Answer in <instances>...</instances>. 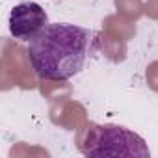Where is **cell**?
I'll return each instance as SVG.
<instances>
[{"label":"cell","instance_id":"cell-1","mask_svg":"<svg viewBox=\"0 0 158 158\" xmlns=\"http://www.w3.org/2000/svg\"><path fill=\"white\" fill-rule=\"evenodd\" d=\"M91 32L65 23L47 24L30 39L28 54L43 80H67L80 73L86 63Z\"/></svg>","mask_w":158,"mask_h":158},{"label":"cell","instance_id":"cell-2","mask_svg":"<svg viewBox=\"0 0 158 158\" xmlns=\"http://www.w3.org/2000/svg\"><path fill=\"white\" fill-rule=\"evenodd\" d=\"M76 149L89 158L104 156H149V147L141 136L119 127V125H99L86 121L78 130H74Z\"/></svg>","mask_w":158,"mask_h":158},{"label":"cell","instance_id":"cell-3","mask_svg":"<svg viewBox=\"0 0 158 158\" xmlns=\"http://www.w3.org/2000/svg\"><path fill=\"white\" fill-rule=\"evenodd\" d=\"M2 88L10 89V86H17L21 89H34L39 88L37 73L32 65L28 48L13 43L11 39H4L2 50Z\"/></svg>","mask_w":158,"mask_h":158},{"label":"cell","instance_id":"cell-4","mask_svg":"<svg viewBox=\"0 0 158 158\" xmlns=\"http://www.w3.org/2000/svg\"><path fill=\"white\" fill-rule=\"evenodd\" d=\"M47 11L37 2H23L11 10L10 32L15 39L30 41L47 26Z\"/></svg>","mask_w":158,"mask_h":158},{"label":"cell","instance_id":"cell-5","mask_svg":"<svg viewBox=\"0 0 158 158\" xmlns=\"http://www.w3.org/2000/svg\"><path fill=\"white\" fill-rule=\"evenodd\" d=\"M48 115L56 127H61L65 130H78L88 121L86 108L78 101H73L71 97L50 102V114Z\"/></svg>","mask_w":158,"mask_h":158},{"label":"cell","instance_id":"cell-6","mask_svg":"<svg viewBox=\"0 0 158 158\" xmlns=\"http://www.w3.org/2000/svg\"><path fill=\"white\" fill-rule=\"evenodd\" d=\"M97 45L101 48V52L104 54V58H108L114 63H121L127 58V39H123L121 35H115L108 30H102L97 35Z\"/></svg>","mask_w":158,"mask_h":158},{"label":"cell","instance_id":"cell-7","mask_svg":"<svg viewBox=\"0 0 158 158\" xmlns=\"http://www.w3.org/2000/svg\"><path fill=\"white\" fill-rule=\"evenodd\" d=\"M102 30H108L115 35H121L123 39L130 41L134 35H136V26H134V21L115 13V15H108L104 21H102Z\"/></svg>","mask_w":158,"mask_h":158},{"label":"cell","instance_id":"cell-8","mask_svg":"<svg viewBox=\"0 0 158 158\" xmlns=\"http://www.w3.org/2000/svg\"><path fill=\"white\" fill-rule=\"evenodd\" d=\"M39 89L43 97L48 99L50 102L71 97V86L65 84V80H43L39 82Z\"/></svg>","mask_w":158,"mask_h":158},{"label":"cell","instance_id":"cell-9","mask_svg":"<svg viewBox=\"0 0 158 158\" xmlns=\"http://www.w3.org/2000/svg\"><path fill=\"white\" fill-rule=\"evenodd\" d=\"M115 10L119 15L130 21H138L141 15H145V4L141 0H115Z\"/></svg>","mask_w":158,"mask_h":158},{"label":"cell","instance_id":"cell-10","mask_svg":"<svg viewBox=\"0 0 158 158\" xmlns=\"http://www.w3.org/2000/svg\"><path fill=\"white\" fill-rule=\"evenodd\" d=\"M145 82L149 86L151 91L158 93V60L151 61L147 65V71H145Z\"/></svg>","mask_w":158,"mask_h":158},{"label":"cell","instance_id":"cell-11","mask_svg":"<svg viewBox=\"0 0 158 158\" xmlns=\"http://www.w3.org/2000/svg\"><path fill=\"white\" fill-rule=\"evenodd\" d=\"M32 152H37V154H47L48 156V152L47 151H43V149H37V147H26L24 143H19L17 147H13L11 151H10V156H28V154H32Z\"/></svg>","mask_w":158,"mask_h":158},{"label":"cell","instance_id":"cell-12","mask_svg":"<svg viewBox=\"0 0 158 158\" xmlns=\"http://www.w3.org/2000/svg\"><path fill=\"white\" fill-rule=\"evenodd\" d=\"M145 15L152 21H158V0H147L145 2Z\"/></svg>","mask_w":158,"mask_h":158}]
</instances>
